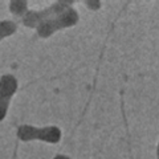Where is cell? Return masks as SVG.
Segmentation results:
<instances>
[{
	"label": "cell",
	"mask_w": 159,
	"mask_h": 159,
	"mask_svg": "<svg viewBox=\"0 0 159 159\" xmlns=\"http://www.w3.org/2000/svg\"><path fill=\"white\" fill-rule=\"evenodd\" d=\"M78 20H80L78 12L73 7H69L65 11L58 12L56 15H53V16H51L49 19H47L45 21L40 23L36 27V31L41 39H48L54 32L60 31V29H65V28L76 25L78 23Z\"/></svg>",
	"instance_id": "obj_1"
},
{
	"label": "cell",
	"mask_w": 159,
	"mask_h": 159,
	"mask_svg": "<svg viewBox=\"0 0 159 159\" xmlns=\"http://www.w3.org/2000/svg\"><path fill=\"white\" fill-rule=\"evenodd\" d=\"M62 133L57 126L34 127L31 125H20L17 129V138L23 142L43 141L47 143H58L61 141Z\"/></svg>",
	"instance_id": "obj_2"
},
{
	"label": "cell",
	"mask_w": 159,
	"mask_h": 159,
	"mask_svg": "<svg viewBox=\"0 0 159 159\" xmlns=\"http://www.w3.org/2000/svg\"><path fill=\"white\" fill-rule=\"evenodd\" d=\"M72 2H56L53 3L52 6H49L45 9H41V11H27L25 15L23 16L21 21L25 27L28 28H34L39 25L40 23L45 21L47 19H49L53 15H56L58 12H62L65 11L66 8L72 7Z\"/></svg>",
	"instance_id": "obj_3"
},
{
	"label": "cell",
	"mask_w": 159,
	"mask_h": 159,
	"mask_svg": "<svg viewBox=\"0 0 159 159\" xmlns=\"http://www.w3.org/2000/svg\"><path fill=\"white\" fill-rule=\"evenodd\" d=\"M17 80L12 74H4L0 77V122L7 117L11 98L17 90Z\"/></svg>",
	"instance_id": "obj_4"
},
{
	"label": "cell",
	"mask_w": 159,
	"mask_h": 159,
	"mask_svg": "<svg viewBox=\"0 0 159 159\" xmlns=\"http://www.w3.org/2000/svg\"><path fill=\"white\" fill-rule=\"evenodd\" d=\"M17 31V25L15 21L11 20H3L0 21V41L8 36H12Z\"/></svg>",
	"instance_id": "obj_5"
},
{
	"label": "cell",
	"mask_w": 159,
	"mask_h": 159,
	"mask_svg": "<svg viewBox=\"0 0 159 159\" xmlns=\"http://www.w3.org/2000/svg\"><path fill=\"white\" fill-rule=\"evenodd\" d=\"M9 11L16 16H24L28 11V3L25 0H12L9 3Z\"/></svg>",
	"instance_id": "obj_6"
},
{
	"label": "cell",
	"mask_w": 159,
	"mask_h": 159,
	"mask_svg": "<svg viewBox=\"0 0 159 159\" xmlns=\"http://www.w3.org/2000/svg\"><path fill=\"white\" fill-rule=\"evenodd\" d=\"M85 4L92 9V11H96V9H98L99 6H101V3H99V2H86Z\"/></svg>",
	"instance_id": "obj_7"
},
{
	"label": "cell",
	"mask_w": 159,
	"mask_h": 159,
	"mask_svg": "<svg viewBox=\"0 0 159 159\" xmlns=\"http://www.w3.org/2000/svg\"><path fill=\"white\" fill-rule=\"evenodd\" d=\"M53 159H70V158L66 157V155H62V154H57V155L54 157Z\"/></svg>",
	"instance_id": "obj_8"
}]
</instances>
